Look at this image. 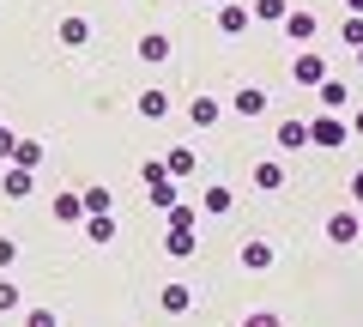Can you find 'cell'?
I'll list each match as a JSON object with an SVG mask.
<instances>
[{
	"instance_id": "cell-1",
	"label": "cell",
	"mask_w": 363,
	"mask_h": 327,
	"mask_svg": "<svg viewBox=\"0 0 363 327\" xmlns=\"http://www.w3.org/2000/svg\"><path fill=\"white\" fill-rule=\"evenodd\" d=\"M55 218H67V224H73V218H85V200L61 194V200H55Z\"/></svg>"
},
{
	"instance_id": "cell-2",
	"label": "cell",
	"mask_w": 363,
	"mask_h": 327,
	"mask_svg": "<svg viewBox=\"0 0 363 327\" xmlns=\"http://www.w3.org/2000/svg\"><path fill=\"white\" fill-rule=\"evenodd\" d=\"M297 79H303V85H321V55H303V61H297Z\"/></svg>"
},
{
	"instance_id": "cell-3",
	"label": "cell",
	"mask_w": 363,
	"mask_h": 327,
	"mask_svg": "<svg viewBox=\"0 0 363 327\" xmlns=\"http://www.w3.org/2000/svg\"><path fill=\"white\" fill-rule=\"evenodd\" d=\"M315 140H321V145H339V140H345V128H339V121H315Z\"/></svg>"
},
{
	"instance_id": "cell-4",
	"label": "cell",
	"mask_w": 363,
	"mask_h": 327,
	"mask_svg": "<svg viewBox=\"0 0 363 327\" xmlns=\"http://www.w3.org/2000/svg\"><path fill=\"white\" fill-rule=\"evenodd\" d=\"M236 109H242V116H260V109H267V97H260V92H242V97H236Z\"/></svg>"
},
{
	"instance_id": "cell-5",
	"label": "cell",
	"mask_w": 363,
	"mask_h": 327,
	"mask_svg": "<svg viewBox=\"0 0 363 327\" xmlns=\"http://www.w3.org/2000/svg\"><path fill=\"white\" fill-rule=\"evenodd\" d=\"M140 55H145V61H164V55H169V43H164V37H145V49H140Z\"/></svg>"
},
{
	"instance_id": "cell-6",
	"label": "cell",
	"mask_w": 363,
	"mask_h": 327,
	"mask_svg": "<svg viewBox=\"0 0 363 327\" xmlns=\"http://www.w3.org/2000/svg\"><path fill=\"white\" fill-rule=\"evenodd\" d=\"M194 121H200V128H212V121H218V104H206V97H200V104H194Z\"/></svg>"
},
{
	"instance_id": "cell-7",
	"label": "cell",
	"mask_w": 363,
	"mask_h": 327,
	"mask_svg": "<svg viewBox=\"0 0 363 327\" xmlns=\"http://www.w3.org/2000/svg\"><path fill=\"white\" fill-rule=\"evenodd\" d=\"M6 194H30V170H13V176H6Z\"/></svg>"
},
{
	"instance_id": "cell-8",
	"label": "cell",
	"mask_w": 363,
	"mask_h": 327,
	"mask_svg": "<svg viewBox=\"0 0 363 327\" xmlns=\"http://www.w3.org/2000/svg\"><path fill=\"white\" fill-rule=\"evenodd\" d=\"M255 13H260V18H279V13H285V0H260Z\"/></svg>"
},
{
	"instance_id": "cell-9",
	"label": "cell",
	"mask_w": 363,
	"mask_h": 327,
	"mask_svg": "<svg viewBox=\"0 0 363 327\" xmlns=\"http://www.w3.org/2000/svg\"><path fill=\"white\" fill-rule=\"evenodd\" d=\"M13 255H18V249L6 243V236H0V267H13Z\"/></svg>"
},
{
	"instance_id": "cell-10",
	"label": "cell",
	"mask_w": 363,
	"mask_h": 327,
	"mask_svg": "<svg viewBox=\"0 0 363 327\" xmlns=\"http://www.w3.org/2000/svg\"><path fill=\"white\" fill-rule=\"evenodd\" d=\"M248 327H279V321H272V315H255V321H248Z\"/></svg>"
},
{
	"instance_id": "cell-11",
	"label": "cell",
	"mask_w": 363,
	"mask_h": 327,
	"mask_svg": "<svg viewBox=\"0 0 363 327\" xmlns=\"http://www.w3.org/2000/svg\"><path fill=\"white\" fill-rule=\"evenodd\" d=\"M345 6H357V13H363V0H345Z\"/></svg>"
},
{
	"instance_id": "cell-12",
	"label": "cell",
	"mask_w": 363,
	"mask_h": 327,
	"mask_svg": "<svg viewBox=\"0 0 363 327\" xmlns=\"http://www.w3.org/2000/svg\"><path fill=\"white\" fill-rule=\"evenodd\" d=\"M351 128H357V133H363V116H357V121H351Z\"/></svg>"
},
{
	"instance_id": "cell-13",
	"label": "cell",
	"mask_w": 363,
	"mask_h": 327,
	"mask_svg": "<svg viewBox=\"0 0 363 327\" xmlns=\"http://www.w3.org/2000/svg\"><path fill=\"white\" fill-rule=\"evenodd\" d=\"M357 200H363V176H357Z\"/></svg>"
}]
</instances>
